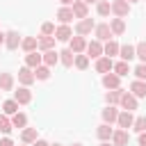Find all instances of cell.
<instances>
[{
	"label": "cell",
	"mask_w": 146,
	"mask_h": 146,
	"mask_svg": "<svg viewBox=\"0 0 146 146\" xmlns=\"http://www.w3.org/2000/svg\"><path fill=\"white\" fill-rule=\"evenodd\" d=\"M135 57H139V62L146 64V41H139L135 46Z\"/></svg>",
	"instance_id": "cell-36"
},
{
	"label": "cell",
	"mask_w": 146,
	"mask_h": 146,
	"mask_svg": "<svg viewBox=\"0 0 146 146\" xmlns=\"http://www.w3.org/2000/svg\"><path fill=\"white\" fill-rule=\"evenodd\" d=\"M41 59H43V66L50 68V66H55V64L59 62V52H57V50H46V52L41 55Z\"/></svg>",
	"instance_id": "cell-20"
},
{
	"label": "cell",
	"mask_w": 146,
	"mask_h": 146,
	"mask_svg": "<svg viewBox=\"0 0 146 146\" xmlns=\"http://www.w3.org/2000/svg\"><path fill=\"white\" fill-rule=\"evenodd\" d=\"M94 27H96V23L87 16V18H82V21H78V25H75V34H78V36H87Z\"/></svg>",
	"instance_id": "cell-2"
},
{
	"label": "cell",
	"mask_w": 146,
	"mask_h": 146,
	"mask_svg": "<svg viewBox=\"0 0 146 146\" xmlns=\"http://www.w3.org/2000/svg\"><path fill=\"white\" fill-rule=\"evenodd\" d=\"M32 146H50V144H48V141H46V139H36V141H34V144H32Z\"/></svg>",
	"instance_id": "cell-44"
},
{
	"label": "cell",
	"mask_w": 146,
	"mask_h": 146,
	"mask_svg": "<svg viewBox=\"0 0 146 146\" xmlns=\"http://www.w3.org/2000/svg\"><path fill=\"white\" fill-rule=\"evenodd\" d=\"M21 34L16 32V30H9V32H5V46L9 48V50H16L18 46H21Z\"/></svg>",
	"instance_id": "cell-5"
},
{
	"label": "cell",
	"mask_w": 146,
	"mask_h": 146,
	"mask_svg": "<svg viewBox=\"0 0 146 146\" xmlns=\"http://www.w3.org/2000/svg\"><path fill=\"white\" fill-rule=\"evenodd\" d=\"M71 9H73V16H75V18H80V21L89 16V7H87L82 0H75V2L71 5Z\"/></svg>",
	"instance_id": "cell-10"
},
{
	"label": "cell",
	"mask_w": 146,
	"mask_h": 146,
	"mask_svg": "<svg viewBox=\"0 0 146 146\" xmlns=\"http://www.w3.org/2000/svg\"><path fill=\"white\" fill-rule=\"evenodd\" d=\"M84 5H91V2H98V0H82Z\"/></svg>",
	"instance_id": "cell-47"
},
{
	"label": "cell",
	"mask_w": 146,
	"mask_h": 146,
	"mask_svg": "<svg viewBox=\"0 0 146 146\" xmlns=\"http://www.w3.org/2000/svg\"><path fill=\"white\" fill-rule=\"evenodd\" d=\"M34 78H36V80H48V78H50V68L43 66V64L36 66V68H34Z\"/></svg>",
	"instance_id": "cell-37"
},
{
	"label": "cell",
	"mask_w": 146,
	"mask_h": 146,
	"mask_svg": "<svg viewBox=\"0 0 146 146\" xmlns=\"http://www.w3.org/2000/svg\"><path fill=\"white\" fill-rule=\"evenodd\" d=\"M71 146H82V144H71Z\"/></svg>",
	"instance_id": "cell-50"
},
{
	"label": "cell",
	"mask_w": 146,
	"mask_h": 146,
	"mask_svg": "<svg viewBox=\"0 0 146 146\" xmlns=\"http://www.w3.org/2000/svg\"><path fill=\"white\" fill-rule=\"evenodd\" d=\"M112 66H114V62H112L110 57H105V55L96 59V71H98V73H103V75H105V73H110V71H112Z\"/></svg>",
	"instance_id": "cell-15"
},
{
	"label": "cell",
	"mask_w": 146,
	"mask_h": 146,
	"mask_svg": "<svg viewBox=\"0 0 146 146\" xmlns=\"http://www.w3.org/2000/svg\"><path fill=\"white\" fill-rule=\"evenodd\" d=\"M41 64H43V59H41V55H39L36 50L25 55V66H27V68H32V71H34V68H36V66H41Z\"/></svg>",
	"instance_id": "cell-18"
},
{
	"label": "cell",
	"mask_w": 146,
	"mask_h": 146,
	"mask_svg": "<svg viewBox=\"0 0 146 146\" xmlns=\"http://www.w3.org/2000/svg\"><path fill=\"white\" fill-rule=\"evenodd\" d=\"M96 11H98V16H110L112 7H110L107 0H98V2H96Z\"/></svg>",
	"instance_id": "cell-34"
},
{
	"label": "cell",
	"mask_w": 146,
	"mask_h": 146,
	"mask_svg": "<svg viewBox=\"0 0 146 146\" xmlns=\"http://www.w3.org/2000/svg\"><path fill=\"white\" fill-rule=\"evenodd\" d=\"M73 59H75V52H73L71 48H66V50H59V62H62L64 66H73Z\"/></svg>",
	"instance_id": "cell-30"
},
{
	"label": "cell",
	"mask_w": 146,
	"mask_h": 146,
	"mask_svg": "<svg viewBox=\"0 0 146 146\" xmlns=\"http://www.w3.org/2000/svg\"><path fill=\"white\" fill-rule=\"evenodd\" d=\"M116 123H119V130H128V128H132V123H135V116H132V112H119V119H116Z\"/></svg>",
	"instance_id": "cell-9"
},
{
	"label": "cell",
	"mask_w": 146,
	"mask_h": 146,
	"mask_svg": "<svg viewBox=\"0 0 146 146\" xmlns=\"http://www.w3.org/2000/svg\"><path fill=\"white\" fill-rule=\"evenodd\" d=\"M128 130H114V135H112V146H125L128 144Z\"/></svg>",
	"instance_id": "cell-21"
},
{
	"label": "cell",
	"mask_w": 146,
	"mask_h": 146,
	"mask_svg": "<svg viewBox=\"0 0 146 146\" xmlns=\"http://www.w3.org/2000/svg\"><path fill=\"white\" fill-rule=\"evenodd\" d=\"M103 87L105 89H121V78L116 73H105L103 75Z\"/></svg>",
	"instance_id": "cell-8"
},
{
	"label": "cell",
	"mask_w": 146,
	"mask_h": 146,
	"mask_svg": "<svg viewBox=\"0 0 146 146\" xmlns=\"http://www.w3.org/2000/svg\"><path fill=\"white\" fill-rule=\"evenodd\" d=\"M119 105H121V110H123V112H132V110H137V98H135L130 91H123V96H121Z\"/></svg>",
	"instance_id": "cell-4"
},
{
	"label": "cell",
	"mask_w": 146,
	"mask_h": 146,
	"mask_svg": "<svg viewBox=\"0 0 146 146\" xmlns=\"http://www.w3.org/2000/svg\"><path fill=\"white\" fill-rule=\"evenodd\" d=\"M41 32H43V36H55V23H43Z\"/></svg>",
	"instance_id": "cell-41"
},
{
	"label": "cell",
	"mask_w": 146,
	"mask_h": 146,
	"mask_svg": "<svg viewBox=\"0 0 146 146\" xmlns=\"http://www.w3.org/2000/svg\"><path fill=\"white\" fill-rule=\"evenodd\" d=\"M55 146H62V144H55Z\"/></svg>",
	"instance_id": "cell-51"
},
{
	"label": "cell",
	"mask_w": 146,
	"mask_h": 146,
	"mask_svg": "<svg viewBox=\"0 0 146 146\" xmlns=\"http://www.w3.org/2000/svg\"><path fill=\"white\" fill-rule=\"evenodd\" d=\"M0 146H14V141H11L9 137H2V139H0Z\"/></svg>",
	"instance_id": "cell-42"
},
{
	"label": "cell",
	"mask_w": 146,
	"mask_h": 146,
	"mask_svg": "<svg viewBox=\"0 0 146 146\" xmlns=\"http://www.w3.org/2000/svg\"><path fill=\"white\" fill-rule=\"evenodd\" d=\"M0 89L2 91H11L14 89V75L11 73H0Z\"/></svg>",
	"instance_id": "cell-27"
},
{
	"label": "cell",
	"mask_w": 146,
	"mask_h": 146,
	"mask_svg": "<svg viewBox=\"0 0 146 146\" xmlns=\"http://www.w3.org/2000/svg\"><path fill=\"white\" fill-rule=\"evenodd\" d=\"M34 80H36V78H34V71H32V68H27V66L18 68V82H21L23 87H30Z\"/></svg>",
	"instance_id": "cell-7"
},
{
	"label": "cell",
	"mask_w": 146,
	"mask_h": 146,
	"mask_svg": "<svg viewBox=\"0 0 146 146\" xmlns=\"http://www.w3.org/2000/svg\"><path fill=\"white\" fill-rule=\"evenodd\" d=\"M112 135H114V130H112V125H107V123L98 125V130H96V137H98L100 141H107V139H112Z\"/></svg>",
	"instance_id": "cell-23"
},
{
	"label": "cell",
	"mask_w": 146,
	"mask_h": 146,
	"mask_svg": "<svg viewBox=\"0 0 146 146\" xmlns=\"http://www.w3.org/2000/svg\"><path fill=\"white\" fill-rule=\"evenodd\" d=\"M11 125H14V128H25V125H27V116H25L23 112H16V114L11 116Z\"/></svg>",
	"instance_id": "cell-33"
},
{
	"label": "cell",
	"mask_w": 146,
	"mask_h": 146,
	"mask_svg": "<svg viewBox=\"0 0 146 146\" xmlns=\"http://www.w3.org/2000/svg\"><path fill=\"white\" fill-rule=\"evenodd\" d=\"M139 146H146V132H139Z\"/></svg>",
	"instance_id": "cell-43"
},
{
	"label": "cell",
	"mask_w": 146,
	"mask_h": 146,
	"mask_svg": "<svg viewBox=\"0 0 146 146\" xmlns=\"http://www.w3.org/2000/svg\"><path fill=\"white\" fill-rule=\"evenodd\" d=\"M116 119H119V110H116L114 105H107V107L103 110V123L112 125V123H116Z\"/></svg>",
	"instance_id": "cell-13"
},
{
	"label": "cell",
	"mask_w": 146,
	"mask_h": 146,
	"mask_svg": "<svg viewBox=\"0 0 146 146\" xmlns=\"http://www.w3.org/2000/svg\"><path fill=\"white\" fill-rule=\"evenodd\" d=\"M103 55H105V57H110V59H112L114 55H119V43L110 39V41H107V43L103 46Z\"/></svg>",
	"instance_id": "cell-29"
},
{
	"label": "cell",
	"mask_w": 146,
	"mask_h": 146,
	"mask_svg": "<svg viewBox=\"0 0 146 146\" xmlns=\"http://www.w3.org/2000/svg\"><path fill=\"white\" fill-rule=\"evenodd\" d=\"M21 48H23L25 52H34V50L39 48V39H36V36H25V39L21 41Z\"/></svg>",
	"instance_id": "cell-22"
},
{
	"label": "cell",
	"mask_w": 146,
	"mask_h": 146,
	"mask_svg": "<svg viewBox=\"0 0 146 146\" xmlns=\"http://www.w3.org/2000/svg\"><path fill=\"white\" fill-rule=\"evenodd\" d=\"M18 112V103L14 100V98H9V100H5L2 103V114H7V116H14Z\"/></svg>",
	"instance_id": "cell-31"
},
{
	"label": "cell",
	"mask_w": 146,
	"mask_h": 146,
	"mask_svg": "<svg viewBox=\"0 0 146 146\" xmlns=\"http://www.w3.org/2000/svg\"><path fill=\"white\" fill-rule=\"evenodd\" d=\"M100 146H112V144H107V141H103V144H100Z\"/></svg>",
	"instance_id": "cell-48"
},
{
	"label": "cell",
	"mask_w": 146,
	"mask_h": 146,
	"mask_svg": "<svg viewBox=\"0 0 146 146\" xmlns=\"http://www.w3.org/2000/svg\"><path fill=\"white\" fill-rule=\"evenodd\" d=\"M5 43V32H0V46Z\"/></svg>",
	"instance_id": "cell-46"
},
{
	"label": "cell",
	"mask_w": 146,
	"mask_h": 146,
	"mask_svg": "<svg viewBox=\"0 0 146 146\" xmlns=\"http://www.w3.org/2000/svg\"><path fill=\"white\" fill-rule=\"evenodd\" d=\"M135 78L137 80H141V82H146V64H139V66H135Z\"/></svg>",
	"instance_id": "cell-39"
},
{
	"label": "cell",
	"mask_w": 146,
	"mask_h": 146,
	"mask_svg": "<svg viewBox=\"0 0 146 146\" xmlns=\"http://www.w3.org/2000/svg\"><path fill=\"white\" fill-rule=\"evenodd\" d=\"M119 55H121V59H123V62H128V64H130V59L135 57V46H130V43L119 46Z\"/></svg>",
	"instance_id": "cell-24"
},
{
	"label": "cell",
	"mask_w": 146,
	"mask_h": 146,
	"mask_svg": "<svg viewBox=\"0 0 146 146\" xmlns=\"http://www.w3.org/2000/svg\"><path fill=\"white\" fill-rule=\"evenodd\" d=\"M14 100H16L18 105H27V103L32 100V91H30L27 87H21L18 91H14Z\"/></svg>",
	"instance_id": "cell-12"
},
{
	"label": "cell",
	"mask_w": 146,
	"mask_h": 146,
	"mask_svg": "<svg viewBox=\"0 0 146 146\" xmlns=\"http://www.w3.org/2000/svg\"><path fill=\"white\" fill-rule=\"evenodd\" d=\"M130 94L135 98H146V82H141V80L130 82Z\"/></svg>",
	"instance_id": "cell-16"
},
{
	"label": "cell",
	"mask_w": 146,
	"mask_h": 146,
	"mask_svg": "<svg viewBox=\"0 0 146 146\" xmlns=\"http://www.w3.org/2000/svg\"><path fill=\"white\" fill-rule=\"evenodd\" d=\"M87 57H94V59H98V57H103V43L100 41H89L87 43Z\"/></svg>",
	"instance_id": "cell-11"
},
{
	"label": "cell",
	"mask_w": 146,
	"mask_h": 146,
	"mask_svg": "<svg viewBox=\"0 0 146 146\" xmlns=\"http://www.w3.org/2000/svg\"><path fill=\"white\" fill-rule=\"evenodd\" d=\"M71 36H73V30H71L68 25L55 27V39H57V41H71Z\"/></svg>",
	"instance_id": "cell-17"
},
{
	"label": "cell",
	"mask_w": 146,
	"mask_h": 146,
	"mask_svg": "<svg viewBox=\"0 0 146 146\" xmlns=\"http://www.w3.org/2000/svg\"><path fill=\"white\" fill-rule=\"evenodd\" d=\"M94 34H96V41H100V43H103V41L107 43V41L112 39V30H110V25H107V23L96 25V27H94Z\"/></svg>",
	"instance_id": "cell-3"
},
{
	"label": "cell",
	"mask_w": 146,
	"mask_h": 146,
	"mask_svg": "<svg viewBox=\"0 0 146 146\" xmlns=\"http://www.w3.org/2000/svg\"><path fill=\"white\" fill-rule=\"evenodd\" d=\"M73 18H75V16H73V9H71V7H59V9H57V21H59L62 25H68Z\"/></svg>",
	"instance_id": "cell-14"
},
{
	"label": "cell",
	"mask_w": 146,
	"mask_h": 146,
	"mask_svg": "<svg viewBox=\"0 0 146 146\" xmlns=\"http://www.w3.org/2000/svg\"><path fill=\"white\" fill-rule=\"evenodd\" d=\"M21 139H23V144H34V141L39 139L36 128H25V130L21 132Z\"/></svg>",
	"instance_id": "cell-26"
},
{
	"label": "cell",
	"mask_w": 146,
	"mask_h": 146,
	"mask_svg": "<svg viewBox=\"0 0 146 146\" xmlns=\"http://www.w3.org/2000/svg\"><path fill=\"white\" fill-rule=\"evenodd\" d=\"M125 2H128V5H130V2H139V0H125Z\"/></svg>",
	"instance_id": "cell-49"
},
{
	"label": "cell",
	"mask_w": 146,
	"mask_h": 146,
	"mask_svg": "<svg viewBox=\"0 0 146 146\" xmlns=\"http://www.w3.org/2000/svg\"><path fill=\"white\" fill-rule=\"evenodd\" d=\"M107 25H110V30H112V36H114V34L119 36V34L125 32V21H123V18H112Z\"/></svg>",
	"instance_id": "cell-19"
},
{
	"label": "cell",
	"mask_w": 146,
	"mask_h": 146,
	"mask_svg": "<svg viewBox=\"0 0 146 146\" xmlns=\"http://www.w3.org/2000/svg\"><path fill=\"white\" fill-rule=\"evenodd\" d=\"M110 7H112V14H114L116 18H125V16L130 14V5H128L125 0H112Z\"/></svg>",
	"instance_id": "cell-1"
},
{
	"label": "cell",
	"mask_w": 146,
	"mask_h": 146,
	"mask_svg": "<svg viewBox=\"0 0 146 146\" xmlns=\"http://www.w3.org/2000/svg\"><path fill=\"white\" fill-rule=\"evenodd\" d=\"M68 48H71L75 55H82V52L87 50V39L75 34V36H71V41H68Z\"/></svg>",
	"instance_id": "cell-6"
},
{
	"label": "cell",
	"mask_w": 146,
	"mask_h": 146,
	"mask_svg": "<svg viewBox=\"0 0 146 146\" xmlns=\"http://www.w3.org/2000/svg\"><path fill=\"white\" fill-rule=\"evenodd\" d=\"M73 64L80 68V71H84L87 66H89V57L87 55H75V59H73Z\"/></svg>",
	"instance_id": "cell-38"
},
{
	"label": "cell",
	"mask_w": 146,
	"mask_h": 146,
	"mask_svg": "<svg viewBox=\"0 0 146 146\" xmlns=\"http://www.w3.org/2000/svg\"><path fill=\"white\" fill-rule=\"evenodd\" d=\"M121 96H123V89H110L105 94V100H107V105H119Z\"/></svg>",
	"instance_id": "cell-25"
},
{
	"label": "cell",
	"mask_w": 146,
	"mask_h": 146,
	"mask_svg": "<svg viewBox=\"0 0 146 146\" xmlns=\"http://www.w3.org/2000/svg\"><path fill=\"white\" fill-rule=\"evenodd\" d=\"M55 41H57L55 36H39V48L36 50H43V52L46 50H52L55 48Z\"/></svg>",
	"instance_id": "cell-28"
},
{
	"label": "cell",
	"mask_w": 146,
	"mask_h": 146,
	"mask_svg": "<svg viewBox=\"0 0 146 146\" xmlns=\"http://www.w3.org/2000/svg\"><path fill=\"white\" fill-rule=\"evenodd\" d=\"M11 119L7 116V114H0V132H5V135H9L11 132Z\"/></svg>",
	"instance_id": "cell-35"
},
{
	"label": "cell",
	"mask_w": 146,
	"mask_h": 146,
	"mask_svg": "<svg viewBox=\"0 0 146 146\" xmlns=\"http://www.w3.org/2000/svg\"><path fill=\"white\" fill-rule=\"evenodd\" d=\"M112 71H114V73H116L119 78H123V75H128V73H130V64L121 59V62H116V64L112 66Z\"/></svg>",
	"instance_id": "cell-32"
},
{
	"label": "cell",
	"mask_w": 146,
	"mask_h": 146,
	"mask_svg": "<svg viewBox=\"0 0 146 146\" xmlns=\"http://www.w3.org/2000/svg\"><path fill=\"white\" fill-rule=\"evenodd\" d=\"M59 2H62V7H71L75 0H59Z\"/></svg>",
	"instance_id": "cell-45"
},
{
	"label": "cell",
	"mask_w": 146,
	"mask_h": 146,
	"mask_svg": "<svg viewBox=\"0 0 146 146\" xmlns=\"http://www.w3.org/2000/svg\"><path fill=\"white\" fill-rule=\"evenodd\" d=\"M132 128H135L137 132H146V116H137L135 123H132Z\"/></svg>",
	"instance_id": "cell-40"
}]
</instances>
